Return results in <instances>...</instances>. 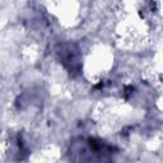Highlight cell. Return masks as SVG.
Listing matches in <instances>:
<instances>
[{
    "mask_svg": "<svg viewBox=\"0 0 163 163\" xmlns=\"http://www.w3.org/2000/svg\"><path fill=\"white\" fill-rule=\"evenodd\" d=\"M59 4H60V7H63V8H65V9H66V10H69V9L65 7V3H61V1H60ZM70 10H71V13L65 12L64 14H68V16H71V17H73V19H74V18H75V16H76V14H78V10H76V9H75V5H74V7H71Z\"/></svg>",
    "mask_w": 163,
    "mask_h": 163,
    "instance_id": "obj_1",
    "label": "cell"
}]
</instances>
